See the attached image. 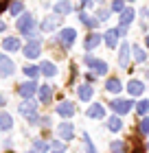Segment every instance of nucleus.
Masks as SVG:
<instances>
[{
  "instance_id": "nucleus-1",
  "label": "nucleus",
  "mask_w": 149,
  "mask_h": 153,
  "mask_svg": "<svg viewBox=\"0 0 149 153\" xmlns=\"http://www.w3.org/2000/svg\"><path fill=\"white\" fill-rule=\"evenodd\" d=\"M37 29H40V26L35 24V20H33L31 13H20V18H18V31L22 33V35L31 37V35L37 33Z\"/></svg>"
},
{
  "instance_id": "nucleus-2",
  "label": "nucleus",
  "mask_w": 149,
  "mask_h": 153,
  "mask_svg": "<svg viewBox=\"0 0 149 153\" xmlns=\"http://www.w3.org/2000/svg\"><path fill=\"white\" fill-rule=\"evenodd\" d=\"M110 107H112V112L123 116V114H130L134 109V101L132 99H114V101H110Z\"/></svg>"
},
{
  "instance_id": "nucleus-3",
  "label": "nucleus",
  "mask_w": 149,
  "mask_h": 153,
  "mask_svg": "<svg viewBox=\"0 0 149 153\" xmlns=\"http://www.w3.org/2000/svg\"><path fill=\"white\" fill-rule=\"evenodd\" d=\"M42 53V42L40 39H31L29 44L24 46V57L26 59H37Z\"/></svg>"
},
{
  "instance_id": "nucleus-4",
  "label": "nucleus",
  "mask_w": 149,
  "mask_h": 153,
  "mask_svg": "<svg viewBox=\"0 0 149 153\" xmlns=\"http://www.w3.org/2000/svg\"><path fill=\"white\" fill-rule=\"evenodd\" d=\"M86 64L94 70V74H105V72H108V64L101 61V59H94L92 55H88V57H86Z\"/></svg>"
},
{
  "instance_id": "nucleus-5",
  "label": "nucleus",
  "mask_w": 149,
  "mask_h": 153,
  "mask_svg": "<svg viewBox=\"0 0 149 153\" xmlns=\"http://www.w3.org/2000/svg\"><path fill=\"white\" fill-rule=\"evenodd\" d=\"M13 70H16V66H13V61L7 57V55L0 53V76H11Z\"/></svg>"
},
{
  "instance_id": "nucleus-6",
  "label": "nucleus",
  "mask_w": 149,
  "mask_h": 153,
  "mask_svg": "<svg viewBox=\"0 0 149 153\" xmlns=\"http://www.w3.org/2000/svg\"><path fill=\"white\" fill-rule=\"evenodd\" d=\"M75 39H77V31H75V29H61V31H59V42H61L64 48L73 46Z\"/></svg>"
},
{
  "instance_id": "nucleus-7",
  "label": "nucleus",
  "mask_w": 149,
  "mask_h": 153,
  "mask_svg": "<svg viewBox=\"0 0 149 153\" xmlns=\"http://www.w3.org/2000/svg\"><path fill=\"white\" fill-rule=\"evenodd\" d=\"M57 114L61 118H70L75 114V103H70V101H61L59 105H57Z\"/></svg>"
},
{
  "instance_id": "nucleus-8",
  "label": "nucleus",
  "mask_w": 149,
  "mask_h": 153,
  "mask_svg": "<svg viewBox=\"0 0 149 153\" xmlns=\"http://www.w3.org/2000/svg\"><path fill=\"white\" fill-rule=\"evenodd\" d=\"M35 92H37V83H35L33 79L20 85V94H22V99H31V96H33Z\"/></svg>"
},
{
  "instance_id": "nucleus-9",
  "label": "nucleus",
  "mask_w": 149,
  "mask_h": 153,
  "mask_svg": "<svg viewBox=\"0 0 149 153\" xmlns=\"http://www.w3.org/2000/svg\"><path fill=\"white\" fill-rule=\"evenodd\" d=\"M35 109H37V103L31 101V99H24V103L20 105V114L31 118V116H35Z\"/></svg>"
},
{
  "instance_id": "nucleus-10",
  "label": "nucleus",
  "mask_w": 149,
  "mask_h": 153,
  "mask_svg": "<svg viewBox=\"0 0 149 153\" xmlns=\"http://www.w3.org/2000/svg\"><path fill=\"white\" fill-rule=\"evenodd\" d=\"M103 39H105V46H108V48H114L118 44V29H110L103 35Z\"/></svg>"
},
{
  "instance_id": "nucleus-11",
  "label": "nucleus",
  "mask_w": 149,
  "mask_h": 153,
  "mask_svg": "<svg viewBox=\"0 0 149 153\" xmlns=\"http://www.w3.org/2000/svg\"><path fill=\"white\" fill-rule=\"evenodd\" d=\"M127 92H130L132 96H140V94L145 92L143 81H136V79H134V81H130V83H127Z\"/></svg>"
},
{
  "instance_id": "nucleus-12",
  "label": "nucleus",
  "mask_w": 149,
  "mask_h": 153,
  "mask_svg": "<svg viewBox=\"0 0 149 153\" xmlns=\"http://www.w3.org/2000/svg\"><path fill=\"white\" fill-rule=\"evenodd\" d=\"M73 136H75V127L70 123H61L59 125V138L61 140H70Z\"/></svg>"
},
{
  "instance_id": "nucleus-13",
  "label": "nucleus",
  "mask_w": 149,
  "mask_h": 153,
  "mask_svg": "<svg viewBox=\"0 0 149 153\" xmlns=\"http://www.w3.org/2000/svg\"><path fill=\"white\" fill-rule=\"evenodd\" d=\"M77 94H79V99H81V101H90V99H92V94H94V90H92L90 83H83V85L77 88Z\"/></svg>"
},
{
  "instance_id": "nucleus-14",
  "label": "nucleus",
  "mask_w": 149,
  "mask_h": 153,
  "mask_svg": "<svg viewBox=\"0 0 149 153\" xmlns=\"http://www.w3.org/2000/svg\"><path fill=\"white\" fill-rule=\"evenodd\" d=\"M86 114H88V118H103V116H105V109H103L101 103H94V105L88 107Z\"/></svg>"
},
{
  "instance_id": "nucleus-15",
  "label": "nucleus",
  "mask_w": 149,
  "mask_h": 153,
  "mask_svg": "<svg viewBox=\"0 0 149 153\" xmlns=\"http://www.w3.org/2000/svg\"><path fill=\"white\" fill-rule=\"evenodd\" d=\"M2 48H4V51H9V53L20 51V39L18 37H4L2 39Z\"/></svg>"
},
{
  "instance_id": "nucleus-16",
  "label": "nucleus",
  "mask_w": 149,
  "mask_h": 153,
  "mask_svg": "<svg viewBox=\"0 0 149 153\" xmlns=\"http://www.w3.org/2000/svg\"><path fill=\"white\" fill-rule=\"evenodd\" d=\"M37 94H40V101H42V105L51 103V99H53V90L48 88V85H42V88L37 90Z\"/></svg>"
},
{
  "instance_id": "nucleus-17",
  "label": "nucleus",
  "mask_w": 149,
  "mask_h": 153,
  "mask_svg": "<svg viewBox=\"0 0 149 153\" xmlns=\"http://www.w3.org/2000/svg\"><path fill=\"white\" fill-rule=\"evenodd\" d=\"M70 11H73V4H70L68 0H59V2L55 4V13H57V16H66Z\"/></svg>"
},
{
  "instance_id": "nucleus-18",
  "label": "nucleus",
  "mask_w": 149,
  "mask_h": 153,
  "mask_svg": "<svg viewBox=\"0 0 149 153\" xmlns=\"http://www.w3.org/2000/svg\"><path fill=\"white\" fill-rule=\"evenodd\" d=\"M13 127V118L7 112H0V131H9Z\"/></svg>"
},
{
  "instance_id": "nucleus-19",
  "label": "nucleus",
  "mask_w": 149,
  "mask_h": 153,
  "mask_svg": "<svg viewBox=\"0 0 149 153\" xmlns=\"http://www.w3.org/2000/svg\"><path fill=\"white\" fill-rule=\"evenodd\" d=\"M40 72L44 76H55V74H57V68H55V64H51V61H42Z\"/></svg>"
},
{
  "instance_id": "nucleus-20",
  "label": "nucleus",
  "mask_w": 149,
  "mask_h": 153,
  "mask_svg": "<svg viewBox=\"0 0 149 153\" xmlns=\"http://www.w3.org/2000/svg\"><path fill=\"white\" fill-rule=\"evenodd\" d=\"M105 90L112 92V94H118V92H121V81L116 79V76H112V79L105 81Z\"/></svg>"
},
{
  "instance_id": "nucleus-21",
  "label": "nucleus",
  "mask_w": 149,
  "mask_h": 153,
  "mask_svg": "<svg viewBox=\"0 0 149 153\" xmlns=\"http://www.w3.org/2000/svg\"><path fill=\"white\" fill-rule=\"evenodd\" d=\"M55 26H57V18H55V16H48V18L42 20V26H40V29L48 33V31H53Z\"/></svg>"
},
{
  "instance_id": "nucleus-22",
  "label": "nucleus",
  "mask_w": 149,
  "mask_h": 153,
  "mask_svg": "<svg viewBox=\"0 0 149 153\" xmlns=\"http://www.w3.org/2000/svg\"><path fill=\"white\" fill-rule=\"evenodd\" d=\"M132 20H134V9H132V7H127V9L121 13V26H130Z\"/></svg>"
},
{
  "instance_id": "nucleus-23",
  "label": "nucleus",
  "mask_w": 149,
  "mask_h": 153,
  "mask_svg": "<svg viewBox=\"0 0 149 153\" xmlns=\"http://www.w3.org/2000/svg\"><path fill=\"white\" fill-rule=\"evenodd\" d=\"M118 64H121V66H127V64H130V44H123V46H121Z\"/></svg>"
},
{
  "instance_id": "nucleus-24",
  "label": "nucleus",
  "mask_w": 149,
  "mask_h": 153,
  "mask_svg": "<svg viewBox=\"0 0 149 153\" xmlns=\"http://www.w3.org/2000/svg\"><path fill=\"white\" fill-rule=\"evenodd\" d=\"M108 129L110 131H121V129H123V123H121L118 116H110L108 118Z\"/></svg>"
},
{
  "instance_id": "nucleus-25",
  "label": "nucleus",
  "mask_w": 149,
  "mask_h": 153,
  "mask_svg": "<svg viewBox=\"0 0 149 153\" xmlns=\"http://www.w3.org/2000/svg\"><path fill=\"white\" fill-rule=\"evenodd\" d=\"M79 20H81V22L88 26V29H97V26H99V20H97V18H88L83 11L79 13Z\"/></svg>"
},
{
  "instance_id": "nucleus-26",
  "label": "nucleus",
  "mask_w": 149,
  "mask_h": 153,
  "mask_svg": "<svg viewBox=\"0 0 149 153\" xmlns=\"http://www.w3.org/2000/svg\"><path fill=\"white\" fill-rule=\"evenodd\" d=\"M99 44H101V35H97V33H92V35H88V39H86V48H88V51H92V48H97Z\"/></svg>"
},
{
  "instance_id": "nucleus-27",
  "label": "nucleus",
  "mask_w": 149,
  "mask_h": 153,
  "mask_svg": "<svg viewBox=\"0 0 149 153\" xmlns=\"http://www.w3.org/2000/svg\"><path fill=\"white\" fill-rule=\"evenodd\" d=\"M147 112H149V101H147V99L138 101V105H136V114H140V116H147Z\"/></svg>"
},
{
  "instance_id": "nucleus-28",
  "label": "nucleus",
  "mask_w": 149,
  "mask_h": 153,
  "mask_svg": "<svg viewBox=\"0 0 149 153\" xmlns=\"http://www.w3.org/2000/svg\"><path fill=\"white\" fill-rule=\"evenodd\" d=\"M134 57H136V61H140V64L147 61V55H145V51L140 46H134Z\"/></svg>"
},
{
  "instance_id": "nucleus-29",
  "label": "nucleus",
  "mask_w": 149,
  "mask_h": 153,
  "mask_svg": "<svg viewBox=\"0 0 149 153\" xmlns=\"http://www.w3.org/2000/svg\"><path fill=\"white\" fill-rule=\"evenodd\" d=\"M22 9H24V7H22V2H20V0H16V2L9 4V11L13 13V16H20V13H22Z\"/></svg>"
},
{
  "instance_id": "nucleus-30",
  "label": "nucleus",
  "mask_w": 149,
  "mask_h": 153,
  "mask_svg": "<svg viewBox=\"0 0 149 153\" xmlns=\"http://www.w3.org/2000/svg\"><path fill=\"white\" fill-rule=\"evenodd\" d=\"M33 147H35V153H46V151H48V144H46L44 140H35Z\"/></svg>"
},
{
  "instance_id": "nucleus-31",
  "label": "nucleus",
  "mask_w": 149,
  "mask_h": 153,
  "mask_svg": "<svg viewBox=\"0 0 149 153\" xmlns=\"http://www.w3.org/2000/svg\"><path fill=\"white\" fill-rule=\"evenodd\" d=\"M138 131H140L143 136H147V134H149V116H145L143 120H140V125H138Z\"/></svg>"
},
{
  "instance_id": "nucleus-32",
  "label": "nucleus",
  "mask_w": 149,
  "mask_h": 153,
  "mask_svg": "<svg viewBox=\"0 0 149 153\" xmlns=\"http://www.w3.org/2000/svg\"><path fill=\"white\" fill-rule=\"evenodd\" d=\"M110 9L114 11V13H123V11H125V2H123V0H114Z\"/></svg>"
},
{
  "instance_id": "nucleus-33",
  "label": "nucleus",
  "mask_w": 149,
  "mask_h": 153,
  "mask_svg": "<svg viewBox=\"0 0 149 153\" xmlns=\"http://www.w3.org/2000/svg\"><path fill=\"white\" fill-rule=\"evenodd\" d=\"M24 74L31 76V79H35V76L40 74V68H35V66H24Z\"/></svg>"
},
{
  "instance_id": "nucleus-34",
  "label": "nucleus",
  "mask_w": 149,
  "mask_h": 153,
  "mask_svg": "<svg viewBox=\"0 0 149 153\" xmlns=\"http://www.w3.org/2000/svg\"><path fill=\"white\" fill-rule=\"evenodd\" d=\"M112 153H125V142H121V140L112 142Z\"/></svg>"
},
{
  "instance_id": "nucleus-35",
  "label": "nucleus",
  "mask_w": 149,
  "mask_h": 153,
  "mask_svg": "<svg viewBox=\"0 0 149 153\" xmlns=\"http://www.w3.org/2000/svg\"><path fill=\"white\" fill-rule=\"evenodd\" d=\"M83 142H86V151H88V153H97V151H94V144H92V140H90L88 134H83Z\"/></svg>"
},
{
  "instance_id": "nucleus-36",
  "label": "nucleus",
  "mask_w": 149,
  "mask_h": 153,
  "mask_svg": "<svg viewBox=\"0 0 149 153\" xmlns=\"http://www.w3.org/2000/svg\"><path fill=\"white\" fill-rule=\"evenodd\" d=\"M108 16H110V9H101V11L97 13V20H105Z\"/></svg>"
},
{
  "instance_id": "nucleus-37",
  "label": "nucleus",
  "mask_w": 149,
  "mask_h": 153,
  "mask_svg": "<svg viewBox=\"0 0 149 153\" xmlns=\"http://www.w3.org/2000/svg\"><path fill=\"white\" fill-rule=\"evenodd\" d=\"M9 4H11V0H0V11H4Z\"/></svg>"
},
{
  "instance_id": "nucleus-38",
  "label": "nucleus",
  "mask_w": 149,
  "mask_h": 153,
  "mask_svg": "<svg viewBox=\"0 0 149 153\" xmlns=\"http://www.w3.org/2000/svg\"><path fill=\"white\" fill-rule=\"evenodd\" d=\"M53 147L57 149V151H64V149H66V147H64V144H61L59 140H55V142H53Z\"/></svg>"
},
{
  "instance_id": "nucleus-39",
  "label": "nucleus",
  "mask_w": 149,
  "mask_h": 153,
  "mask_svg": "<svg viewBox=\"0 0 149 153\" xmlns=\"http://www.w3.org/2000/svg\"><path fill=\"white\" fill-rule=\"evenodd\" d=\"M81 2H83V7H94L97 0H81Z\"/></svg>"
},
{
  "instance_id": "nucleus-40",
  "label": "nucleus",
  "mask_w": 149,
  "mask_h": 153,
  "mask_svg": "<svg viewBox=\"0 0 149 153\" xmlns=\"http://www.w3.org/2000/svg\"><path fill=\"white\" fill-rule=\"evenodd\" d=\"M147 48H149V35H147Z\"/></svg>"
},
{
  "instance_id": "nucleus-41",
  "label": "nucleus",
  "mask_w": 149,
  "mask_h": 153,
  "mask_svg": "<svg viewBox=\"0 0 149 153\" xmlns=\"http://www.w3.org/2000/svg\"><path fill=\"white\" fill-rule=\"evenodd\" d=\"M55 153H64V151H55Z\"/></svg>"
},
{
  "instance_id": "nucleus-42",
  "label": "nucleus",
  "mask_w": 149,
  "mask_h": 153,
  "mask_svg": "<svg viewBox=\"0 0 149 153\" xmlns=\"http://www.w3.org/2000/svg\"><path fill=\"white\" fill-rule=\"evenodd\" d=\"M26 153H35V151H26Z\"/></svg>"
},
{
  "instance_id": "nucleus-43",
  "label": "nucleus",
  "mask_w": 149,
  "mask_h": 153,
  "mask_svg": "<svg viewBox=\"0 0 149 153\" xmlns=\"http://www.w3.org/2000/svg\"><path fill=\"white\" fill-rule=\"evenodd\" d=\"M147 147H149V144H147Z\"/></svg>"
},
{
  "instance_id": "nucleus-44",
  "label": "nucleus",
  "mask_w": 149,
  "mask_h": 153,
  "mask_svg": "<svg viewBox=\"0 0 149 153\" xmlns=\"http://www.w3.org/2000/svg\"><path fill=\"white\" fill-rule=\"evenodd\" d=\"M0 13H2V11H0Z\"/></svg>"
},
{
  "instance_id": "nucleus-45",
  "label": "nucleus",
  "mask_w": 149,
  "mask_h": 153,
  "mask_svg": "<svg viewBox=\"0 0 149 153\" xmlns=\"http://www.w3.org/2000/svg\"><path fill=\"white\" fill-rule=\"evenodd\" d=\"M9 153H11V151H9Z\"/></svg>"
}]
</instances>
